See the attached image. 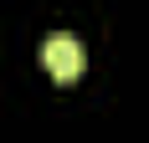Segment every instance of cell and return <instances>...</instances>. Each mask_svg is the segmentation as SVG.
I'll return each mask as SVG.
<instances>
[{
  "instance_id": "1",
  "label": "cell",
  "mask_w": 149,
  "mask_h": 143,
  "mask_svg": "<svg viewBox=\"0 0 149 143\" xmlns=\"http://www.w3.org/2000/svg\"><path fill=\"white\" fill-rule=\"evenodd\" d=\"M82 41L77 36H46L41 41V67L57 77V82H77L82 77Z\"/></svg>"
}]
</instances>
